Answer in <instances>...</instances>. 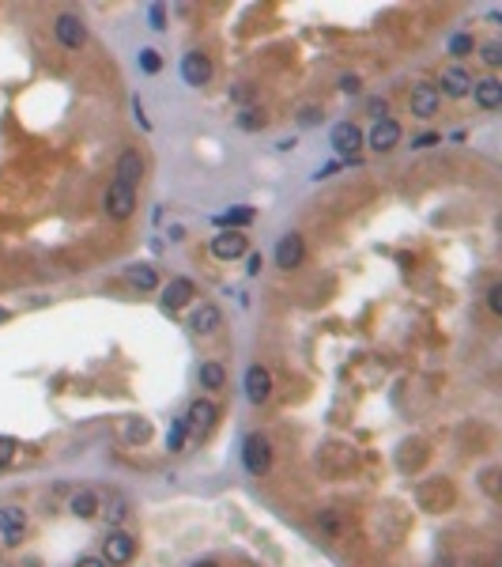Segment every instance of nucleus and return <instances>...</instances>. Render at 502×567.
<instances>
[{"label":"nucleus","mask_w":502,"mask_h":567,"mask_svg":"<svg viewBox=\"0 0 502 567\" xmlns=\"http://www.w3.org/2000/svg\"><path fill=\"white\" fill-rule=\"evenodd\" d=\"M102 208H106L110 220H128L136 212V189L114 178V182H110V189H106V197H102Z\"/></svg>","instance_id":"f257e3e1"},{"label":"nucleus","mask_w":502,"mask_h":567,"mask_svg":"<svg viewBox=\"0 0 502 567\" xmlns=\"http://www.w3.org/2000/svg\"><path fill=\"white\" fill-rule=\"evenodd\" d=\"M185 424V439H204V435L216 427V405L212 401H193L189 412L182 416Z\"/></svg>","instance_id":"f03ea898"},{"label":"nucleus","mask_w":502,"mask_h":567,"mask_svg":"<svg viewBox=\"0 0 502 567\" xmlns=\"http://www.w3.org/2000/svg\"><path fill=\"white\" fill-rule=\"evenodd\" d=\"M242 461H246V469L253 473V477H261L272 466V446H268L265 435H246V443H242Z\"/></svg>","instance_id":"7ed1b4c3"},{"label":"nucleus","mask_w":502,"mask_h":567,"mask_svg":"<svg viewBox=\"0 0 502 567\" xmlns=\"http://www.w3.org/2000/svg\"><path fill=\"white\" fill-rule=\"evenodd\" d=\"M438 102H442L438 83H415L412 95H408V106H412L415 117H434L438 114Z\"/></svg>","instance_id":"20e7f679"},{"label":"nucleus","mask_w":502,"mask_h":567,"mask_svg":"<svg viewBox=\"0 0 502 567\" xmlns=\"http://www.w3.org/2000/svg\"><path fill=\"white\" fill-rule=\"evenodd\" d=\"M102 556H106V564H128L136 556V537H128L125 529H114L102 541Z\"/></svg>","instance_id":"39448f33"},{"label":"nucleus","mask_w":502,"mask_h":567,"mask_svg":"<svg viewBox=\"0 0 502 567\" xmlns=\"http://www.w3.org/2000/svg\"><path fill=\"white\" fill-rule=\"evenodd\" d=\"M182 80L189 83V87H204V83L212 80V61L204 57L200 50L185 53V57H182Z\"/></svg>","instance_id":"423d86ee"},{"label":"nucleus","mask_w":502,"mask_h":567,"mask_svg":"<svg viewBox=\"0 0 502 567\" xmlns=\"http://www.w3.org/2000/svg\"><path fill=\"white\" fill-rule=\"evenodd\" d=\"M246 397H249V405H265L272 397V375L261 364H253L246 371Z\"/></svg>","instance_id":"0eeeda50"},{"label":"nucleus","mask_w":502,"mask_h":567,"mask_svg":"<svg viewBox=\"0 0 502 567\" xmlns=\"http://www.w3.org/2000/svg\"><path fill=\"white\" fill-rule=\"evenodd\" d=\"M329 144L337 148L340 155H351V159H355V152L362 148V133H359V125H351V122H337V125H332V133H329Z\"/></svg>","instance_id":"6e6552de"},{"label":"nucleus","mask_w":502,"mask_h":567,"mask_svg":"<svg viewBox=\"0 0 502 567\" xmlns=\"http://www.w3.org/2000/svg\"><path fill=\"white\" fill-rule=\"evenodd\" d=\"M367 144L374 148V152H393L397 144H401V125L393 122V117H385V122H374V129H370Z\"/></svg>","instance_id":"1a4fd4ad"},{"label":"nucleus","mask_w":502,"mask_h":567,"mask_svg":"<svg viewBox=\"0 0 502 567\" xmlns=\"http://www.w3.org/2000/svg\"><path fill=\"white\" fill-rule=\"evenodd\" d=\"M306 257V246H302V235H283L280 243H276V265L280 268H299Z\"/></svg>","instance_id":"9d476101"},{"label":"nucleus","mask_w":502,"mask_h":567,"mask_svg":"<svg viewBox=\"0 0 502 567\" xmlns=\"http://www.w3.org/2000/svg\"><path fill=\"white\" fill-rule=\"evenodd\" d=\"M212 254H216L219 261H235V257L246 254V235H242V231H223V235L212 238Z\"/></svg>","instance_id":"9b49d317"},{"label":"nucleus","mask_w":502,"mask_h":567,"mask_svg":"<svg viewBox=\"0 0 502 567\" xmlns=\"http://www.w3.org/2000/svg\"><path fill=\"white\" fill-rule=\"evenodd\" d=\"M57 42L64 45V50H80V45L87 42V31H83V23L76 20V15H61L57 20Z\"/></svg>","instance_id":"f8f14e48"},{"label":"nucleus","mask_w":502,"mask_h":567,"mask_svg":"<svg viewBox=\"0 0 502 567\" xmlns=\"http://www.w3.org/2000/svg\"><path fill=\"white\" fill-rule=\"evenodd\" d=\"M197 295V287H193V280H185V276H178V280H170L163 287V306L166 310H178V306H185Z\"/></svg>","instance_id":"ddd939ff"},{"label":"nucleus","mask_w":502,"mask_h":567,"mask_svg":"<svg viewBox=\"0 0 502 567\" xmlns=\"http://www.w3.org/2000/svg\"><path fill=\"white\" fill-rule=\"evenodd\" d=\"M189 325H193V333H216L219 325H223V310H219L216 303H200L197 310H193Z\"/></svg>","instance_id":"4468645a"},{"label":"nucleus","mask_w":502,"mask_h":567,"mask_svg":"<svg viewBox=\"0 0 502 567\" xmlns=\"http://www.w3.org/2000/svg\"><path fill=\"white\" fill-rule=\"evenodd\" d=\"M144 178V159H140V152H121L117 155V182H125V185H133L136 189V182Z\"/></svg>","instance_id":"2eb2a0df"},{"label":"nucleus","mask_w":502,"mask_h":567,"mask_svg":"<svg viewBox=\"0 0 502 567\" xmlns=\"http://www.w3.org/2000/svg\"><path fill=\"white\" fill-rule=\"evenodd\" d=\"M23 526H27V515H23L20 507H0V533H4V541H8V545L20 541Z\"/></svg>","instance_id":"dca6fc26"},{"label":"nucleus","mask_w":502,"mask_h":567,"mask_svg":"<svg viewBox=\"0 0 502 567\" xmlns=\"http://www.w3.org/2000/svg\"><path fill=\"white\" fill-rule=\"evenodd\" d=\"M472 95H476V102L483 110H499V102H502V83L495 76H487V80H480V83H472Z\"/></svg>","instance_id":"f3484780"},{"label":"nucleus","mask_w":502,"mask_h":567,"mask_svg":"<svg viewBox=\"0 0 502 567\" xmlns=\"http://www.w3.org/2000/svg\"><path fill=\"white\" fill-rule=\"evenodd\" d=\"M438 91H445V95H453V99H461V95H468V91H472V76L464 69H445Z\"/></svg>","instance_id":"a211bd4d"},{"label":"nucleus","mask_w":502,"mask_h":567,"mask_svg":"<svg viewBox=\"0 0 502 567\" xmlns=\"http://www.w3.org/2000/svg\"><path fill=\"white\" fill-rule=\"evenodd\" d=\"M125 280L133 287H140V292H155V287H159V276H155L152 265H128L125 268Z\"/></svg>","instance_id":"6ab92c4d"},{"label":"nucleus","mask_w":502,"mask_h":567,"mask_svg":"<svg viewBox=\"0 0 502 567\" xmlns=\"http://www.w3.org/2000/svg\"><path fill=\"white\" fill-rule=\"evenodd\" d=\"M318 529H321V537H329V541H340V537L348 533V522H344L340 510H321Z\"/></svg>","instance_id":"aec40b11"},{"label":"nucleus","mask_w":502,"mask_h":567,"mask_svg":"<svg viewBox=\"0 0 502 567\" xmlns=\"http://www.w3.org/2000/svg\"><path fill=\"white\" fill-rule=\"evenodd\" d=\"M68 510L76 518H95L98 515V499H95V491H76V496L68 499Z\"/></svg>","instance_id":"412c9836"},{"label":"nucleus","mask_w":502,"mask_h":567,"mask_svg":"<svg viewBox=\"0 0 502 567\" xmlns=\"http://www.w3.org/2000/svg\"><path fill=\"white\" fill-rule=\"evenodd\" d=\"M216 223L227 227V231L249 227V223H253V208H230V212H223V216H216Z\"/></svg>","instance_id":"4be33fe9"},{"label":"nucleus","mask_w":502,"mask_h":567,"mask_svg":"<svg viewBox=\"0 0 502 567\" xmlns=\"http://www.w3.org/2000/svg\"><path fill=\"white\" fill-rule=\"evenodd\" d=\"M223 382H227V371L219 364H200V386L204 389H223Z\"/></svg>","instance_id":"5701e85b"},{"label":"nucleus","mask_w":502,"mask_h":567,"mask_svg":"<svg viewBox=\"0 0 502 567\" xmlns=\"http://www.w3.org/2000/svg\"><path fill=\"white\" fill-rule=\"evenodd\" d=\"M472 50H476L472 34H453V38H450V53H453V57H468Z\"/></svg>","instance_id":"b1692460"},{"label":"nucleus","mask_w":502,"mask_h":567,"mask_svg":"<svg viewBox=\"0 0 502 567\" xmlns=\"http://www.w3.org/2000/svg\"><path fill=\"white\" fill-rule=\"evenodd\" d=\"M166 446H170V454H182L185 450V424L182 420H174L170 435H166Z\"/></svg>","instance_id":"393cba45"},{"label":"nucleus","mask_w":502,"mask_h":567,"mask_svg":"<svg viewBox=\"0 0 502 567\" xmlns=\"http://www.w3.org/2000/svg\"><path fill=\"white\" fill-rule=\"evenodd\" d=\"M140 69L147 72V76H155V72L163 69V61H159V53L155 50H140Z\"/></svg>","instance_id":"a878e982"},{"label":"nucleus","mask_w":502,"mask_h":567,"mask_svg":"<svg viewBox=\"0 0 502 567\" xmlns=\"http://www.w3.org/2000/svg\"><path fill=\"white\" fill-rule=\"evenodd\" d=\"M12 458H15V439L12 435H0V469L12 466Z\"/></svg>","instance_id":"bb28decb"},{"label":"nucleus","mask_w":502,"mask_h":567,"mask_svg":"<svg viewBox=\"0 0 502 567\" xmlns=\"http://www.w3.org/2000/svg\"><path fill=\"white\" fill-rule=\"evenodd\" d=\"M106 515H110V518H114V522H121V518H125V515H128V507H125V499H121V496H110V499H106Z\"/></svg>","instance_id":"cd10ccee"},{"label":"nucleus","mask_w":502,"mask_h":567,"mask_svg":"<svg viewBox=\"0 0 502 567\" xmlns=\"http://www.w3.org/2000/svg\"><path fill=\"white\" fill-rule=\"evenodd\" d=\"M238 125H242V129H261L265 117L257 114V110H242V114H238Z\"/></svg>","instance_id":"c85d7f7f"},{"label":"nucleus","mask_w":502,"mask_h":567,"mask_svg":"<svg viewBox=\"0 0 502 567\" xmlns=\"http://www.w3.org/2000/svg\"><path fill=\"white\" fill-rule=\"evenodd\" d=\"M147 23H152L155 31H163V27H166V8L163 4H152V8H147Z\"/></svg>","instance_id":"c756f323"},{"label":"nucleus","mask_w":502,"mask_h":567,"mask_svg":"<svg viewBox=\"0 0 502 567\" xmlns=\"http://www.w3.org/2000/svg\"><path fill=\"white\" fill-rule=\"evenodd\" d=\"M480 57L487 61V64H502V45H499V42H487V45L480 50Z\"/></svg>","instance_id":"7c9ffc66"},{"label":"nucleus","mask_w":502,"mask_h":567,"mask_svg":"<svg viewBox=\"0 0 502 567\" xmlns=\"http://www.w3.org/2000/svg\"><path fill=\"white\" fill-rule=\"evenodd\" d=\"M487 306H491V314H502V284L487 287Z\"/></svg>","instance_id":"2f4dec72"},{"label":"nucleus","mask_w":502,"mask_h":567,"mask_svg":"<svg viewBox=\"0 0 502 567\" xmlns=\"http://www.w3.org/2000/svg\"><path fill=\"white\" fill-rule=\"evenodd\" d=\"M367 110L378 117V122H385V114H389V106H385V99H370L367 102Z\"/></svg>","instance_id":"473e14b6"},{"label":"nucleus","mask_w":502,"mask_h":567,"mask_svg":"<svg viewBox=\"0 0 502 567\" xmlns=\"http://www.w3.org/2000/svg\"><path fill=\"white\" fill-rule=\"evenodd\" d=\"M362 87L359 76H340V91H348V95H355V91Z\"/></svg>","instance_id":"72a5a7b5"},{"label":"nucleus","mask_w":502,"mask_h":567,"mask_svg":"<svg viewBox=\"0 0 502 567\" xmlns=\"http://www.w3.org/2000/svg\"><path fill=\"white\" fill-rule=\"evenodd\" d=\"M438 141H442L438 133H423V136H415L412 144H415V148H431V144H438Z\"/></svg>","instance_id":"f704fd0d"},{"label":"nucleus","mask_w":502,"mask_h":567,"mask_svg":"<svg viewBox=\"0 0 502 567\" xmlns=\"http://www.w3.org/2000/svg\"><path fill=\"white\" fill-rule=\"evenodd\" d=\"M76 567H110L106 560H95V556H87V560H80Z\"/></svg>","instance_id":"c9c22d12"},{"label":"nucleus","mask_w":502,"mask_h":567,"mask_svg":"<svg viewBox=\"0 0 502 567\" xmlns=\"http://www.w3.org/2000/svg\"><path fill=\"white\" fill-rule=\"evenodd\" d=\"M193 567H219V564H216V560H197Z\"/></svg>","instance_id":"e433bc0d"}]
</instances>
